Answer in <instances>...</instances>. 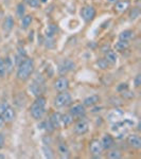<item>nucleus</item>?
Wrapping results in <instances>:
<instances>
[{"label":"nucleus","instance_id":"7","mask_svg":"<svg viewBox=\"0 0 141 159\" xmlns=\"http://www.w3.org/2000/svg\"><path fill=\"white\" fill-rule=\"evenodd\" d=\"M89 130V124L86 120H80L77 124L74 125V133L77 135H84L88 132Z\"/></svg>","mask_w":141,"mask_h":159},{"label":"nucleus","instance_id":"32","mask_svg":"<svg viewBox=\"0 0 141 159\" xmlns=\"http://www.w3.org/2000/svg\"><path fill=\"white\" fill-rule=\"evenodd\" d=\"M6 72H10L11 70H12V68H13V62H12V59H10V57H6Z\"/></svg>","mask_w":141,"mask_h":159},{"label":"nucleus","instance_id":"24","mask_svg":"<svg viewBox=\"0 0 141 159\" xmlns=\"http://www.w3.org/2000/svg\"><path fill=\"white\" fill-rule=\"evenodd\" d=\"M33 20V17L31 15H26L22 17V21H21V28L22 29H28L30 26H31V22Z\"/></svg>","mask_w":141,"mask_h":159},{"label":"nucleus","instance_id":"16","mask_svg":"<svg viewBox=\"0 0 141 159\" xmlns=\"http://www.w3.org/2000/svg\"><path fill=\"white\" fill-rule=\"evenodd\" d=\"M50 122L52 123L53 127L54 128H59L62 125V122H61V115L59 112H53L50 117Z\"/></svg>","mask_w":141,"mask_h":159},{"label":"nucleus","instance_id":"39","mask_svg":"<svg viewBox=\"0 0 141 159\" xmlns=\"http://www.w3.org/2000/svg\"><path fill=\"white\" fill-rule=\"evenodd\" d=\"M100 109H102V107H97V108H93V110H92V112H100Z\"/></svg>","mask_w":141,"mask_h":159},{"label":"nucleus","instance_id":"13","mask_svg":"<svg viewBox=\"0 0 141 159\" xmlns=\"http://www.w3.org/2000/svg\"><path fill=\"white\" fill-rule=\"evenodd\" d=\"M128 142L131 146H133L134 149L139 150L141 149V139L139 136L137 135H129L128 138Z\"/></svg>","mask_w":141,"mask_h":159},{"label":"nucleus","instance_id":"33","mask_svg":"<svg viewBox=\"0 0 141 159\" xmlns=\"http://www.w3.org/2000/svg\"><path fill=\"white\" fill-rule=\"evenodd\" d=\"M27 2L31 8H38L40 6V1L39 0H27Z\"/></svg>","mask_w":141,"mask_h":159},{"label":"nucleus","instance_id":"18","mask_svg":"<svg viewBox=\"0 0 141 159\" xmlns=\"http://www.w3.org/2000/svg\"><path fill=\"white\" fill-rule=\"evenodd\" d=\"M105 59L107 61L108 64H112V65H115V64L117 63V59H118L117 53H116V52L114 51V50H108V51H106Z\"/></svg>","mask_w":141,"mask_h":159},{"label":"nucleus","instance_id":"29","mask_svg":"<svg viewBox=\"0 0 141 159\" xmlns=\"http://www.w3.org/2000/svg\"><path fill=\"white\" fill-rule=\"evenodd\" d=\"M97 65H98L99 68H101V69H107L108 68V63H107V61H106L105 59H99V61L97 62Z\"/></svg>","mask_w":141,"mask_h":159},{"label":"nucleus","instance_id":"41","mask_svg":"<svg viewBox=\"0 0 141 159\" xmlns=\"http://www.w3.org/2000/svg\"><path fill=\"white\" fill-rule=\"evenodd\" d=\"M0 158H4V156H2V155H0Z\"/></svg>","mask_w":141,"mask_h":159},{"label":"nucleus","instance_id":"8","mask_svg":"<svg viewBox=\"0 0 141 159\" xmlns=\"http://www.w3.org/2000/svg\"><path fill=\"white\" fill-rule=\"evenodd\" d=\"M69 87V81L67 78L61 77L56 80V82L54 83V88L56 89L59 93H63V91H66Z\"/></svg>","mask_w":141,"mask_h":159},{"label":"nucleus","instance_id":"6","mask_svg":"<svg viewBox=\"0 0 141 159\" xmlns=\"http://www.w3.org/2000/svg\"><path fill=\"white\" fill-rule=\"evenodd\" d=\"M74 67L75 65L73 62H71L70 59H65V61H63L59 65V72L62 75H64L66 73H68L69 71H72L74 69Z\"/></svg>","mask_w":141,"mask_h":159},{"label":"nucleus","instance_id":"31","mask_svg":"<svg viewBox=\"0 0 141 159\" xmlns=\"http://www.w3.org/2000/svg\"><path fill=\"white\" fill-rule=\"evenodd\" d=\"M44 153H45V157L47 158H53V153H52V150L50 149V146H44Z\"/></svg>","mask_w":141,"mask_h":159},{"label":"nucleus","instance_id":"15","mask_svg":"<svg viewBox=\"0 0 141 159\" xmlns=\"http://www.w3.org/2000/svg\"><path fill=\"white\" fill-rule=\"evenodd\" d=\"M129 8V2L126 1V0H121V1H117L116 2L115 9L117 12L119 13H123L124 11H126Z\"/></svg>","mask_w":141,"mask_h":159},{"label":"nucleus","instance_id":"25","mask_svg":"<svg viewBox=\"0 0 141 159\" xmlns=\"http://www.w3.org/2000/svg\"><path fill=\"white\" fill-rule=\"evenodd\" d=\"M107 157L110 159H119V158H121L122 156H121L120 151H118V150H112V151H110L109 153H108Z\"/></svg>","mask_w":141,"mask_h":159},{"label":"nucleus","instance_id":"9","mask_svg":"<svg viewBox=\"0 0 141 159\" xmlns=\"http://www.w3.org/2000/svg\"><path fill=\"white\" fill-rule=\"evenodd\" d=\"M85 106L82 104H77V105H73L72 107L70 108L69 110V114L74 118V117H81L85 114Z\"/></svg>","mask_w":141,"mask_h":159},{"label":"nucleus","instance_id":"19","mask_svg":"<svg viewBox=\"0 0 141 159\" xmlns=\"http://www.w3.org/2000/svg\"><path fill=\"white\" fill-rule=\"evenodd\" d=\"M59 153L62 158H69L70 157V151H69L68 146L65 143H62L59 146Z\"/></svg>","mask_w":141,"mask_h":159},{"label":"nucleus","instance_id":"36","mask_svg":"<svg viewBox=\"0 0 141 159\" xmlns=\"http://www.w3.org/2000/svg\"><path fill=\"white\" fill-rule=\"evenodd\" d=\"M117 89H118V91L122 93V91H124V90H128V84H120V86H118Z\"/></svg>","mask_w":141,"mask_h":159},{"label":"nucleus","instance_id":"11","mask_svg":"<svg viewBox=\"0 0 141 159\" xmlns=\"http://www.w3.org/2000/svg\"><path fill=\"white\" fill-rule=\"evenodd\" d=\"M101 144L103 146V150H109L115 146V140L110 135H105L101 140Z\"/></svg>","mask_w":141,"mask_h":159},{"label":"nucleus","instance_id":"27","mask_svg":"<svg viewBox=\"0 0 141 159\" xmlns=\"http://www.w3.org/2000/svg\"><path fill=\"white\" fill-rule=\"evenodd\" d=\"M44 126H45V130L47 131L48 133H51V132H53V131L55 130V128L53 127L52 123L50 122V120H47V121L44 122Z\"/></svg>","mask_w":141,"mask_h":159},{"label":"nucleus","instance_id":"22","mask_svg":"<svg viewBox=\"0 0 141 159\" xmlns=\"http://www.w3.org/2000/svg\"><path fill=\"white\" fill-rule=\"evenodd\" d=\"M61 122L62 125L64 126H69L73 122V117L70 114H65L63 116H61Z\"/></svg>","mask_w":141,"mask_h":159},{"label":"nucleus","instance_id":"2","mask_svg":"<svg viewBox=\"0 0 141 159\" xmlns=\"http://www.w3.org/2000/svg\"><path fill=\"white\" fill-rule=\"evenodd\" d=\"M71 101H72V98H71L70 93H66V91H63L62 93H59V96L55 98L54 100V106L59 108L65 107V106H68L69 104H71Z\"/></svg>","mask_w":141,"mask_h":159},{"label":"nucleus","instance_id":"30","mask_svg":"<svg viewBox=\"0 0 141 159\" xmlns=\"http://www.w3.org/2000/svg\"><path fill=\"white\" fill-rule=\"evenodd\" d=\"M139 15H140V11L139 9L137 8H134L133 10L131 11V13H129V17H131V19H136L137 17H139Z\"/></svg>","mask_w":141,"mask_h":159},{"label":"nucleus","instance_id":"34","mask_svg":"<svg viewBox=\"0 0 141 159\" xmlns=\"http://www.w3.org/2000/svg\"><path fill=\"white\" fill-rule=\"evenodd\" d=\"M9 106H10V105H9L8 102H3L2 104H0V115L3 114V112L9 107Z\"/></svg>","mask_w":141,"mask_h":159},{"label":"nucleus","instance_id":"14","mask_svg":"<svg viewBox=\"0 0 141 159\" xmlns=\"http://www.w3.org/2000/svg\"><path fill=\"white\" fill-rule=\"evenodd\" d=\"M2 118H3L4 122H12L14 119H15V110H14L13 107L9 106L6 110L3 112V114L1 115Z\"/></svg>","mask_w":141,"mask_h":159},{"label":"nucleus","instance_id":"21","mask_svg":"<svg viewBox=\"0 0 141 159\" xmlns=\"http://www.w3.org/2000/svg\"><path fill=\"white\" fill-rule=\"evenodd\" d=\"M57 31H59L57 26H55V25H49L47 30H46V36L48 38H53V36L57 33Z\"/></svg>","mask_w":141,"mask_h":159},{"label":"nucleus","instance_id":"40","mask_svg":"<svg viewBox=\"0 0 141 159\" xmlns=\"http://www.w3.org/2000/svg\"><path fill=\"white\" fill-rule=\"evenodd\" d=\"M108 2H110V3H116L117 2V0H107Z\"/></svg>","mask_w":141,"mask_h":159},{"label":"nucleus","instance_id":"42","mask_svg":"<svg viewBox=\"0 0 141 159\" xmlns=\"http://www.w3.org/2000/svg\"><path fill=\"white\" fill-rule=\"evenodd\" d=\"M41 1H43V2H46V1H47V0H41Z\"/></svg>","mask_w":141,"mask_h":159},{"label":"nucleus","instance_id":"5","mask_svg":"<svg viewBox=\"0 0 141 159\" xmlns=\"http://www.w3.org/2000/svg\"><path fill=\"white\" fill-rule=\"evenodd\" d=\"M89 150H90V153H91L93 156L100 157L101 154H102V152H103V146H102V144H101V141H99V140H97V139L92 140V141L89 143Z\"/></svg>","mask_w":141,"mask_h":159},{"label":"nucleus","instance_id":"20","mask_svg":"<svg viewBox=\"0 0 141 159\" xmlns=\"http://www.w3.org/2000/svg\"><path fill=\"white\" fill-rule=\"evenodd\" d=\"M128 47H129V44H128V41H126V40H119V41L116 43V45H115L116 51H119V52L125 51Z\"/></svg>","mask_w":141,"mask_h":159},{"label":"nucleus","instance_id":"17","mask_svg":"<svg viewBox=\"0 0 141 159\" xmlns=\"http://www.w3.org/2000/svg\"><path fill=\"white\" fill-rule=\"evenodd\" d=\"M14 25H15V21H14V18H13L11 15H9L8 17H6V19H4L3 26H2V28H3V30H4L6 32H10L11 30L13 29Z\"/></svg>","mask_w":141,"mask_h":159},{"label":"nucleus","instance_id":"28","mask_svg":"<svg viewBox=\"0 0 141 159\" xmlns=\"http://www.w3.org/2000/svg\"><path fill=\"white\" fill-rule=\"evenodd\" d=\"M25 4L24 3H19L17 6V15L19 16L20 18H22L24 17V15H25Z\"/></svg>","mask_w":141,"mask_h":159},{"label":"nucleus","instance_id":"38","mask_svg":"<svg viewBox=\"0 0 141 159\" xmlns=\"http://www.w3.org/2000/svg\"><path fill=\"white\" fill-rule=\"evenodd\" d=\"M3 124H4V120H3V118H2L1 115H0V127L3 126Z\"/></svg>","mask_w":141,"mask_h":159},{"label":"nucleus","instance_id":"12","mask_svg":"<svg viewBox=\"0 0 141 159\" xmlns=\"http://www.w3.org/2000/svg\"><path fill=\"white\" fill-rule=\"evenodd\" d=\"M29 90L35 97H39L43 93V84H39L37 82H33L29 87Z\"/></svg>","mask_w":141,"mask_h":159},{"label":"nucleus","instance_id":"35","mask_svg":"<svg viewBox=\"0 0 141 159\" xmlns=\"http://www.w3.org/2000/svg\"><path fill=\"white\" fill-rule=\"evenodd\" d=\"M134 84H135V87H139L141 85V75L138 74L137 77L135 78V80H134Z\"/></svg>","mask_w":141,"mask_h":159},{"label":"nucleus","instance_id":"26","mask_svg":"<svg viewBox=\"0 0 141 159\" xmlns=\"http://www.w3.org/2000/svg\"><path fill=\"white\" fill-rule=\"evenodd\" d=\"M6 73V66L4 59H0V78H3Z\"/></svg>","mask_w":141,"mask_h":159},{"label":"nucleus","instance_id":"4","mask_svg":"<svg viewBox=\"0 0 141 159\" xmlns=\"http://www.w3.org/2000/svg\"><path fill=\"white\" fill-rule=\"evenodd\" d=\"M81 16L85 22H90L96 17V9L91 6H87L81 10Z\"/></svg>","mask_w":141,"mask_h":159},{"label":"nucleus","instance_id":"23","mask_svg":"<svg viewBox=\"0 0 141 159\" xmlns=\"http://www.w3.org/2000/svg\"><path fill=\"white\" fill-rule=\"evenodd\" d=\"M134 37V32L131 31V30H125V31L121 32V34L119 35V40H126L128 41L131 38Z\"/></svg>","mask_w":141,"mask_h":159},{"label":"nucleus","instance_id":"37","mask_svg":"<svg viewBox=\"0 0 141 159\" xmlns=\"http://www.w3.org/2000/svg\"><path fill=\"white\" fill-rule=\"evenodd\" d=\"M4 146V137L0 134V149Z\"/></svg>","mask_w":141,"mask_h":159},{"label":"nucleus","instance_id":"1","mask_svg":"<svg viewBox=\"0 0 141 159\" xmlns=\"http://www.w3.org/2000/svg\"><path fill=\"white\" fill-rule=\"evenodd\" d=\"M34 71V61L32 59H25L19 64L17 70V78L21 81H26Z\"/></svg>","mask_w":141,"mask_h":159},{"label":"nucleus","instance_id":"10","mask_svg":"<svg viewBox=\"0 0 141 159\" xmlns=\"http://www.w3.org/2000/svg\"><path fill=\"white\" fill-rule=\"evenodd\" d=\"M100 100H101L100 96H98V94H92V96H89L85 99L84 102H83V105H84L85 107H92V106L98 104V103L100 102Z\"/></svg>","mask_w":141,"mask_h":159},{"label":"nucleus","instance_id":"3","mask_svg":"<svg viewBox=\"0 0 141 159\" xmlns=\"http://www.w3.org/2000/svg\"><path fill=\"white\" fill-rule=\"evenodd\" d=\"M31 116L33 117L35 120H40L43 119V117L45 116L46 112V106H43L38 104L37 102H34L31 106Z\"/></svg>","mask_w":141,"mask_h":159}]
</instances>
